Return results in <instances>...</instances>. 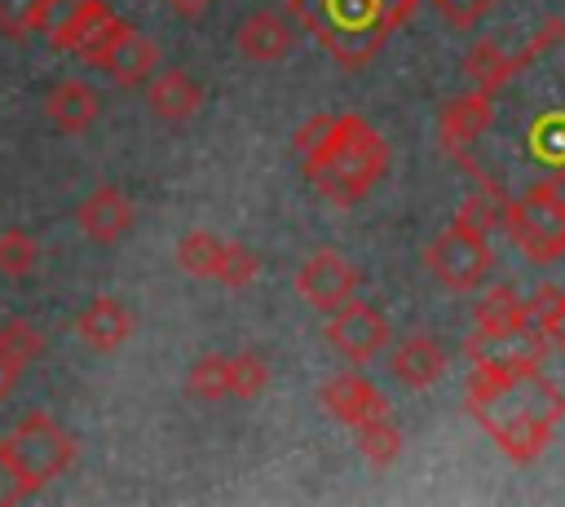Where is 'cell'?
I'll return each mask as SVG.
<instances>
[{"mask_svg":"<svg viewBox=\"0 0 565 507\" xmlns=\"http://www.w3.org/2000/svg\"><path fill=\"white\" fill-rule=\"evenodd\" d=\"M269 384V362L260 353H234L230 357V397H260Z\"/></svg>","mask_w":565,"mask_h":507,"instance_id":"f1b7e54d","label":"cell"},{"mask_svg":"<svg viewBox=\"0 0 565 507\" xmlns=\"http://www.w3.org/2000/svg\"><path fill=\"white\" fill-rule=\"evenodd\" d=\"M525 317L543 331V339L552 348L565 353V291L561 287H539L530 300H525Z\"/></svg>","mask_w":565,"mask_h":507,"instance_id":"7402d4cb","label":"cell"},{"mask_svg":"<svg viewBox=\"0 0 565 507\" xmlns=\"http://www.w3.org/2000/svg\"><path fill=\"white\" fill-rule=\"evenodd\" d=\"M512 322H530L525 317V300L512 287H490L477 300V326H512Z\"/></svg>","mask_w":565,"mask_h":507,"instance_id":"4316f807","label":"cell"},{"mask_svg":"<svg viewBox=\"0 0 565 507\" xmlns=\"http://www.w3.org/2000/svg\"><path fill=\"white\" fill-rule=\"evenodd\" d=\"M22 370H26L22 362H13L9 353H0V401H4V397H9L13 388H18V379H22Z\"/></svg>","mask_w":565,"mask_h":507,"instance_id":"d590c367","label":"cell"},{"mask_svg":"<svg viewBox=\"0 0 565 507\" xmlns=\"http://www.w3.org/2000/svg\"><path fill=\"white\" fill-rule=\"evenodd\" d=\"M93 66H102L115 84H146L159 66V48H154V40H146L141 31L119 22L115 35L93 53Z\"/></svg>","mask_w":565,"mask_h":507,"instance_id":"8fae6325","label":"cell"},{"mask_svg":"<svg viewBox=\"0 0 565 507\" xmlns=\"http://www.w3.org/2000/svg\"><path fill=\"white\" fill-rule=\"evenodd\" d=\"M415 4L419 0H287L291 18L349 71L366 66Z\"/></svg>","mask_w":565,"mask_h":507,"instance_id":"3957f363","label":"cell"},{"mask_svg":"<svg viewBox=\"0 0 565 507\" xmlns=\"http://www.w3.org/2000/svg\"><path fill=\"white\" fill-rule=\"evenodd\" d=\"M75 331H79V339H84L93 353H115V348H124L128 335H132V313H128L115 295H97V300H88V309L75 317Z\"/></svg>","mask_w":565,"mask_h":507,"instance_id":"9a60e30c","label":"cell"},{"mask_svg":"<svg viewBox=\"0 0 565 507\" xmlns=\"http://www.w3.org/2000/svg\"><path fill=\"white\" fill-rule=\"evenodd\" d=\"M0 353H9L13 362H35L40 353H44V335H40V326L35 322H26V317H9V322H0Z\"/></svg>","mask_w":565,"mask_h":507,"instance_id":"f546056e","label":"cell"},{"mask_svg":"<svg viewBox=\"0 0 565 507\" xmlns=\"http://www.w3.org/2000/svg\"><path fill=\"white\" fill-rule=\"evenodd\" d=\"M534 150L547 159V163H565V119L561 115H547L534 123Z\"/></svg>","mask_w":565,"mask_h":507,"instance_id":"4dcf8cb0","label":"cell"},{"mask_svg":"<svg viewBox=\"0 0 565 507\" xmlns=\"http://www.w3.org/2000/svg\"><path fill=\"white\" fill-rule=\"evenodd\" d=\"M119 22H124V18H115V9H110L106 0H84V4L62 22V31L49 35V40H53L62 53H75V57L93 62V53L115 35Z\"/></svg>","mask_w":565,"mask_h":507,"instance_id":"4fadbf2b","label":"cell"},{"mask_svg":"<svg viewBox=\"0 0 565 507\" xmlns=\"http://www.w3.org/2000/svg\"><path fill=\"white\" fill-rule=\"evenodd\" d=\"M4 450H9V463L18 472V489L26 498V494L44 489L49 481H57L75 463L79 445H75V436L53 414H26L18 423V432L4 441Z\"/></svg>","mask_w":565,"mask_h":507,"instance_id":"277c9868","label":"cell"},{"mask_svg":"<svg viewBox=\"0 0 565 507\" xmlns=\"http://www.w3.org/2000/svg\"><path fill=\"white\" fill-rule=\"evenodd\" d=\"M146 101H150V110L159 119L181 123V119H190L203 106V88H199L194 75H185V71L172 66V71H159V75L146 79Z\"/></svg>","mask_w":565,"mask_h":507,"instance_id":"e0dca14e","label":"cell"},{"mask_svg":"<svg viewBox=\"0 0 565 507\" xmlns=\"http://www.w3.org/2000/svg\"><path fill=\"white\" fill-rule=\"evenodd\" d=\"M318 397H322V406H327L340 423H349V428H366V423H375V419H388L384 392H380L362 370H340V375H331Z\"/></svg>","mask_w":565,"mask_h":507,"instance_id":"30bf717a","label":"cell"},{"mask_svg":"<svg viewBox=\"0 0 565 507\" xmlns=\"http://www.w3.org/2000/svg\"><path fill=\"white\" fill-rule=\"evenodd\" d=\"M296 291H300V300L313 304L318 313H331V309H340L344 300H353V291H358V269H353L340 251L322 247V251H313V256L300 265Z\"/></svg>","mask_w":565,"mask_h":507,"instance_id":"9c48e42d","label":"cell"},{"mask_svg":"<svg viewBox=\"0 0 565 507\" xmlns=\"http://www.w3.org/2000/svg\"><path fill=\"white\" fill-rule=\"evenodd\" d=\"M185 388L199 397V401H221L230 397V357L225 353H203L194 357L190 375H185Z\"/></svg>","mask_w":565,"mask_h":507,"instance_id":"603a6c76","label":"cell"},{"mask_svg":"<svg viewBox=\"0 0 565 507\" xmlns=\"http://www.w3.org/2000/svg\"><path fill=\"white\" fill-rule=\"evenodd\" d=\"M433 4L441 9V18H446L450 26H463V31L477 26V22L494 9V0H433Z\"/></svg>","mask_w":565,"mask_h":507,"instance_id":"d6a6232c","label":"cell"},{"mask_svg":"<svg viewBox=\"0 0 565 507\" xmlns=\"http://www.w3.org/2000/svg\"><path fill=\"white\" fill-rule=\"evenodd\" d=\"M463 406L512 463H534L565 419V392L539 366H472Z\"/></svg>","mask_w":565,"mask_h":507,"instance_id":"6da1fadb","label":"cell"},{"mask_svg":"<svg viewBox=\"0 0 565 507\" xmlns=\"http://www.w3.org/2000/svg\"><path fill=\"white\" fill-rule=\"evenodd\" d=\"M327 339L335 353H344L353 366L371 362L388 344V317L366 300H344L327 313Z\"/></svg>","mask_w":565,"mask_h":507,"instance_id":"ba28073f","label":"cell"},{"mask_svg":"<svg viewBox=\"0 0 565 507\" xmlns=\"http://www.w3.org/2000/svg\"><path fill=\"white\" fill-rule=\"evenodd\" d=\"M84 0H35V18H31V31H44V35H57L62 22L79 9Z\"/></svg>","mask_w":565,"mask_h":507,"instance_id":"1f68e13d","label":"cell"},{"mask_svg":"<svg viewBox=\"0 0 565 507\" xmlns=\"http://www.w3.org/2000/svg\"><path fill=\"white\" fill-rule=\"evenodd\" d=\"M234 44H238V53H243L247 62H278V57L291 48V26H287L278 13L260 9V13H252V18L238 26Z\"/></svg>","mask_w":565,"mask_h":507,"instance_id":"d6986e66","label":"cell"},{"mask_svg":"<svg viewBox=\"0 0 565 507\" xmlns=\"http://www.w3.org/2000/svg\"><path fill=\"white\" fill-rule=\"evenodd\" d=\"M216 251H221V238L212 229H190L181 242H177V265L194 278H212V265H216Z\"/></svg>","mask_w":565,"mask_h":507,"instance_id":"d4e9b609","label":"cell"},{"mask_svg":"<svg viewBox=\"0 0 565 507\" xmlns=\"http://www.w3.org/2000/svg\"><path fill=\"white\" fill-rule=\"evenodd\" d=\"M503 229L539 265H552L565 256V207L543 185H530L521 198H508Z\"/></svg>","mask_w":565,"mask_h":507,"instance_id":"8992f818","label":"cell"},{"mask_svg":"<svg viewBox=\"0 0 565 507\" xmlns=\"http://www.w3.org/2000/svg\"><path fill=\"white\" fill-rule=\"evenodd\" d=\"M463 353L472 366L490 370H512V366H539L547 353V339L534 322H512V326H472L463 339Z\"/></svg>","mask_w":565,"mask_h":507,"instance_id":"52a82bcc","label":"cell"},{"mask_svg":"<svg viewBox=\"0 0 565 507\" xmlns=\"http://www.w3.org/2000/svg\"><path fill=\"white\" fill-rule=\"evenodd\" d=\"M22 489H18V472L9 463V450H4V436H0V503H18Z\"/></svg>","mask_w":565,"mask_h":507,"instance_id":"e575fe53","label":"cell"},{"mask_svg":"<svg viewBox=\"0 0 565 507\" xmlns=\"http://www.w3.org/2000/svg\"><path fill=\"white\" fill-rule=\"evenodd\" d=\"M472 168V163H468ZM477 172V181H481V190L477 194H468V203L459 207V216L468 220V225H477L481 234H490L494 225H503V212H508V194H503V185L499 181H490L481 168H472Z\"/></svg>","mask_w":565,"mask_h":507,"instance_id":"44dd1931","label":"cell"},{"mask_svg":"<svg viewBox=\"0 0 565 507\" xmlns=\"http://www.w3.org/2000/svg\"><path fill=\"white\" fill-rule=\"evenodd\" d=\"M305 176L331 203L366 198L388 172V141L362 115H331L327 132L300 150Z\"/></svg>","mask_w":565,"mask_h":507,"instance_id":"7a4b0ae2","label":"cell"},{"mask_svg":"<svg viewBox=\"0 0 565 507\" xmlns=\"http://www.w3.org/2000/svg\"><path fill=\"white\" fill-rule=\"evenodd\" d=\"M539 185H543V190H547V194H552V198L565 207V168H556V172H552V176H543Z\"/></svg>","mask_w":565,"mask_h":507,"instance_id":"8d00e7d4","label":"cell"},{"mask_svg":"<svg viewBox=\"0 0 565 507\" xmlns=\"http://www.w3.org/2000/svg\"><path fill=\"white\" fill-rule=\"evenodd\" d=\"M35 18V0H0V31L4 35H26Z\"/></svg>","mask_w":565,"mask_h":507,"instance_id":"836d02e7","label":"cell"},{"mask_svg":"<svg viewBox=\"0 0 565 507\" xmlns=\"http://www.w3.org/2000/svg\"><path fill=\"white\" fill-rule=\"evenodd\" d=\"M353 432H358V450H362V459H366V463L388 467V463H397V459H402V432H397V423H393V419H375V423L353 428Z\"/></svg>","mask_w":565,"mask_h":507,"instance_id":"cb8c5ba5","label":"cell"},{"mask_svg":"<svg viewBox=\"0 0 565 507\" xmlns=\"http://www.w3.org/2000/svg\"><path fill=\"white\" fill-rule=\"evenodd\" d=\"M424 265L433 269V278L450 291H477L494 265V251H490V238L468 225L463 216H455L428 247H424Z\"/></svg>","mask_w":565,"mask_h":507,"instance_id":"5b68a950","label":"cell"},{"mask_svg":"<svg viewBox=\"0 0 565 507\" xmlns=\"http://www.w3.org/2000/svg\"><path fill=\"white\" fill-rule=\"evenodd\" d=\"M168 4H172L181 18H199V13H207V9H212V0H168Z\"/></svg>","mask_w":565,"mask_h":507,"instance_id":"74e56055","label":"cell"},{"mask_svg":"<svg viewBox=\"0 0 565 507\" xmlns=\"http://www.w3.org/2000/svg\"><path fill=\"white\" fill-rule=\"evenodd\" d=\"M79 229H84V238H93V242H102V247L119 242V238L132 229V203H128V194L115 190V185L93 190V194L79 203Z\"/></svg>","mask_w":565,"mask_h":507,"instance_id":"5bb4252c","label":"cell"},{"mask_svg":"<svg viewBox=\"0 0 565 507\" xmlns=\"http://www.w3.org/2000/svg\"><path fill=\"white\" fill-rule=\"evenodd\" d=\"M256 269H260V260H256L252 247H243V242H221L216 265H212V278H216L221 287H247V282L256 278Z\"/></svg>","mask_w":565,"mask_h":507,"instance_id":"484cf974","label":"cell"},{"mask_svg":"<svg viewBox=\"0 0 565 507\" xmlns=\"http://www.w3.org/2000/svg\"><path fill=\"white\" fill-rule=\"evenodd\" d=\"M40 265V242L26 229H4L0 234V273L9 278H26Z\"/></svg>","mask_w":565,"mask_h":507,"instance_id":"83f0119b","label":"cell"},{"mask_svg":"<svg viewBox=\"0 0 565 507\" xmlns=\"http://www.w3.org/2000/svg\"><path fill=\"white\" fill-rule=\"evenodd\" d=\"M97 110H102V101H97V93L84 79H62L44 97V115H49V123L57 132H84V128H93Z\"/></svg>","mask_w":565,"mask_h":507,"instance_id":"ac0fdd59","label":"cell"},{"mask_svg":"<svg viewBox=\"0 0 565 507\" xmlns=\"http://www.w3.org/2000/svg\"><path fill=\"white\" fill-rule=\"evenodd\" d=\"M446 366H450V357H446L441 339H433V335H411L393 348V375L406 388H433L446 375Z\"/></svg>","mask_w":565,"mask_h":507,"instance_id":"2e32d148","label":"cell"},{"mask_svg":"<svg viewBox=\"0 0 565 507\" xmlns=\"http://www.w3.org/2000/svg\"><path fill=\"white\" fill-rule=\"evenodd\" d=\"M525 62H530V53H521V57H516V53L499 48L494 40H477V44L468 48V57H463V71H468V79H472L481 93H490V97H494V93H499V88H503V84H508Z\"/></svg>","mask_w":565,"mask_h":507,"instance_id":"ffe728a7","label":"cell"},{"mask_svg":"<svg viewBox=\"0 0 565 507\" xmlns=\"http://www.w3.org/2000/svg\"><path fill=\"white\" fill-rule=\"evenodd\" d=\"M490 119H494V97L490 93L468 88V93L450 97L441 106V115H437V141H441V150L455 154V159L468 154V145L490 128Z\"/></svg>","mask_w":565,"mask_h":507,"instance_id":"7c38bea8","label":"cell"}]
</instances>
